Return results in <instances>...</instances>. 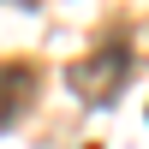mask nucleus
I'll return each instance as SVG.
<instances>
[{
  "label": "nucleus",
  "instance_id": "obj_1",
  "mask_svg": "<svg viewBox=\"0 0 149 149\" xmlns=\"http://www.w3.org/2000/svg\"><path fill=\"white\" fill-rule=\"evenodd\" d=\"M66 84H72V95H78V102L107 107V102L131 84V48L119 42V36H107L102 48H90L84 60H72V66H66Z\"/></svg>",
  "mask_w": 149,
  "mask_h": 149
},
{
  "label": "nucleus",
  "instance_id": "obj_2",
  "mask_svg": "<svg viewBox=\"0 0 149 149\" xmlns=\"http://www.w3.org/2000/svg\"><path fill=\"white\" fill-rule=\"evenodd\" d=\"M42 95V66L36 60H0V131H12Z\"/></svg>",
  "mask_w": 149,
  "mask_h": 149
}]
</instances>
